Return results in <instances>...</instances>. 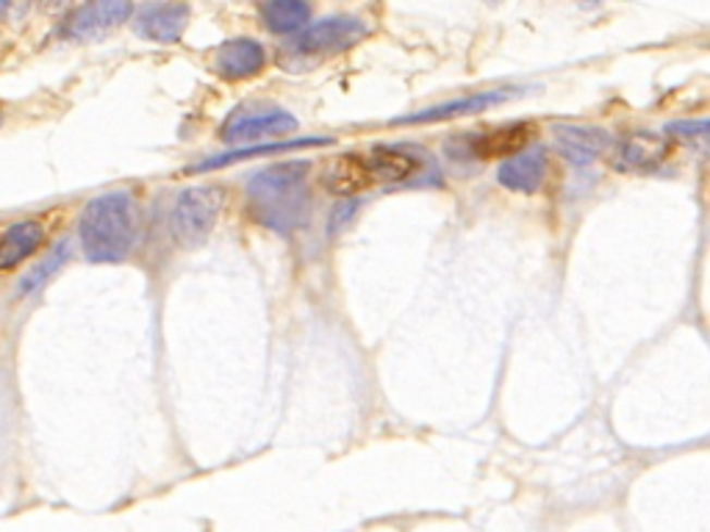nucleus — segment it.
I'll return each mask as SVG.
<instances>
[{"instance_id":"f8f14e48","label":"nucleus","mask_w":710,"mask_h":532,"mask_svg":"<svg viewBox=\"0 0 710 532\" xmlns=\"http://www.w3.org/2000/svg\"><path fill=\"white\" fill-rule=\"evenodd\" d=\"M509 98H514L511 89H491V92H478L469 95V98L450 100V103L430 106V109L414 111V114L394 116V125H428V123H441V120H455V116L466 114H480V111H489L491 106L505 103Z\"/></svg>"},{"instance_id":"f3484780","label":"nucleus","mask_w":710,"mask_h":532,"mask_svg":"<svg viewBox=\"0 0 710 532\" xmlns=\"http://www.w3.org/2000/svg\"><path fill=\"white\" fill-rule=\"evenodd\" d=\"M261 20L272 34H301L311 23V7L303 0H270L261 7Z\"/></svg>"},{"instance_id":"1a4fd4ad","label":"nucleus","mask_w":710,"mask_h":532,"mask_svg":"<svg viewBox=\"0 0 710 532\" xmlns=\"http://www.w3.org/2000/svg\"><path fill=\"white\" fill-rule=\"evenodd\" d=\"M186 25H189L186 3H154V7H142L134 17L136 37L156 45H175L184 37Z\"/></svg>"},{"instance_id":"2eb2a0df","label":"nucleus","mask_w":710,"mask_h":532,"mask_svg":"<svg viewBox=\"0 0 710 532\" xmlns=\"http://www.w3.org/2000/svg\"><path fill=\"white\" fill-rule=\"evenodd\" d=\"M536 136V125L530 123H514L502 125V128L489 131L472 139V153L478 159H511V156L522 153Z\"/></svg>"},{"instance_id":"423d86ee","label":"nucleus","mask_w":710,"mask_h":532,"mask_svg":"<svg viewBox=\"0 0 710 532\" xmlns=\"http://www.w3.org/2000/svg\"><path fill=\"white\" fill-rule=\"evenodd\" d=\"M297 131V116L292 111L281 109L272 103H242L228 114L222 123L220 136L228 145H242V141H258L270 139V136L294 134Z\"/></svg>"},{"instance_id":"f03ea898","label":"nucleus","mask_w":710,"mask_h":532,"mask_svg":"<svg viewBox=\"0 0 710 532\" xmlns=\"http://www.w3.org/2000/svg\"><path fill=\"white\" fill-rule=\"evenodd\" d=\"M78 245L89 263H123L136 245V206L131 191L93 197L78 216Z\"/></svg>"},{"instance_id":"4be33fe9","label":"nucleus","mask_w":710,"mask_h":532,"mask_svg":"<svg viewBox=\"0 0 710 532\" xmlns=\"http://www.w3.org/2000/svg\"><path fill=\"white\" fill-rule=\"evenodd\" d=\"M0 125H3V114H0Z\"/></svg>"},{"instance_id":"7ed1b4c3","label":"nucleus","mask_w":710,"mask_h":532,"mask_svg":"<svg viewBox=\"0 0 710 532\" xmlns=\"http://www.w3.org/2000/svg\"><path fill=\"white\" fill-rule=\"evenodd\" d=\"M423 166L417 156L397 145L372 147L369 153H344L325 170L322 184L333 195H358L372 186L403 184Z\"/></svg>"},{"instance_id":"39448f33","label":"nucleus","mask_w":710,"mask_h":532,"mask_svg":"<svg viewBox=\"0 0 710 532\" xmlns=\"http://www.w3.org/2000/svg\"><path fill=\"white\" fill-rule=\"evenodd\" d=\"M372 34L369 23L362 17H350V14H336V17H325L319 23H308L292 42L294 59H322V55L342 53V50L355 48L358 42Z\"/></svg>"},{"instance_id":"4468645a","label":"nucleus","mask_w":710,"mask_h":532,"mask_svg":"<svg viewBox=\"0 0 710 532\" xmlns=\"http://www.w3.org/2000/svg\"><path fill=\"white\" fill-rule=\"evenodd\" d=\"M45 242L39 220H17L0 233V272H9L34 256Z\"/></svg>"},{"instance_id":"0eeeda50","label":"nucleus","mask_w":710,"mask_h":532,"mask_svg":"<svg viewBox=\"0 0 710 532\" xmlns=\"http://www.w3.org/2000/svg\"><path fill=\"white\" fill-rule=\"evenodd\" d=\"M134 14L131 3L123 0H106V3H86V7L73 9L59 25V37L70 42H84V39L103 37L106 32L123 25Z\"/></svg>"},{"instance_id":"aec40b11","label":"nucleus","mask_w":710,"mask_h":532,"mask_svg":"<svg viewBox=\"0 0 710 532\" xmlns=\"http://www.w3.org/2000/svg\"><path fill=\"white\" fill-rule=\"evenodd\" d=\"M666 131L669 134L686 136V139H697V136L705 134V123L702 120H697V123H672Z\"/></svg>"},{"instance_id":"ddd939ff","label":"nucleus","mask_w":710,"mask_h":532,"mask_svg":"<svg viewBox=\"0 0 710 532\" xmlns=\"http://www.w3.org/2000/svg\"><path fill=\"white\" fill-rule=\"evenodd\" d=\"M267 67V50L256 39H231L220 45L215 55V70L225 81H247L256 78Z\"/></svg>"},{"instance_id":"6ab92c4d","label":"nucleus","mask_w":710,"mask_h":532,"mask_svg":"<svg viewBox=\"0 0 710 532\" xmlns=\"http://www.w3.org/2000/svg\"><path fill=\"white\" fill-rule=\"evenodd\" d=\"M358 206H362V202H358V200H342V202H336V209L331 211V227H328V233H331V236H336V233L342 231V227H347L350 220H353V216H355V211H358Z\"/></svg>"},{"instance_id":"6e6552de","label":"nucleus","mask_w":710,"mask_h":532,"mask_svg":"<svg viewBox=\"0 0 710 532\" xmlns=\"http://www.w3.org/2000/svg\"><path fill=\"white\" fill-rule=\"evenodd\" d=\"M672 153V141L663 134L652 131H636L625 139L616 141L613 150V166L619 172H652L663 164Z\"/></svg>"},{"instance_id":"f257e3e1","label":"nucleus","mask_w":710,"mask_h":532,"mask_svg":"<svg viewBox=\"0 0 710 532\" xmlns=\"http://www.w3.org/2000/svg\"><path fill=\"white\" fill-rule=\"evenodd\" d=\"M311 164L308 161H283L264 166L247 177L245 191L250 214L264 227L292 236L311 220V189H308Z\"/></svg>"},{"instance_id":"412c9836","label":"nucleus","mask_w":710,"mask_h":532,"mask_svg":"<svg viewBox=\"0 0 710 532\" xmlns=\"http://www.w3.org/2000/svg\"><path fill=\"white\" fill-rule=\"evenodd\" d=\"M25 12H28V7H23V3H9V0H0V23H9L14 14H25Z\"/></svg>"},{"instance_id":"9b49d317","label":"nucleus","mask_w":710,"mask_h":532,"mask_svg":"<svg viewBox=\"0 0 710 532\" xmlns=\"http://www.w3.org/2000/svg\"><path fill=\"white\" fill-rule=\"evenodd\" d=\"M547 166H550V159H547L544 147H525L522 153L502 161L500 170H497V181H500V186H505V189L511 191L532 195V191H539L541 184H544Z\"/></svg>"},{"instance_id":"dca6fc26","label":"nucleus","mask_w":710,"mask_h":532,"mask_svg":"<svg viewBox=\"0 0 710 532\" xmlns=\"http://www.w3.org/2000/svg\"><path fill=\"white\" fill-rule=\"evenodd\" d=\"M333 139H325V136H303V139H289V141H272V145H250L242 147V150H231V153H217L211 159L200 161V164L192 166V172H211L220 170V166L240 164V161L258 159V156H276V153H294V150H306V147H325L331 145Z\"/></svg>"},{"instance_id":"a211bd4d","label":"nucleus","mask_w":710,"mask_h":532,"mask_svg":"<svg viewBox=\"0 0 710 532\" xmlns=\"http://www.w3.org/2000/svg\"><path fill=\"white\" fill-rule=\"evenodd\" d=\"M70 252H73V247H70V242H59V245L53 247V250L48 252V256L42 258V261L37 263V267H32V270L25 272L23 277H20L17 283V297H32V294H37L39 288L45 286V283L50 281V277L56 275V272L62 270L64 263L70 261Z\"/></svg>"},{"instance_id":"9d476101","label":"nucleus","mask_w":710,"mask_h":532,"mask_svg":"<svg viewBox=\"0 0 710 532\" xmlns=\"http://www.w3.org/2000/svg\"><path fill=\"white\" fill-rule=\"evenodd\" d=\"M555 150L570 164L588 166L613 150V136L602 128H583V125H558Z\"/></svg>"},{"instance_id":"20e7f679","label":"nucleus","mask_w":710,"mask_h":532,"mask_svg":"<svg viewBox=\"0 0 710 532\" xmlns=\"http://www.w3.org/2000/svg\"><path fill=\"white\" fill-rule=\"evenodd\" d=\"M225 206V189L215 184L189 186L175 197L170 211V233L172 242L184 250L206 245Z\"/></svg>"}]
</instances>
